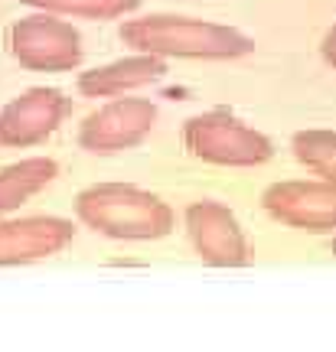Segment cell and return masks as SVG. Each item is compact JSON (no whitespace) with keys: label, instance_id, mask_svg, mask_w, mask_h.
I'll return each mask as SVG.
<instances>
[{"label":"cell","instance_id":"cell-8","mask_svg":"<svg viewBox=\"0 0 336 352\" xmlns=\"http://www.w3.org/2000/svg\"><path fill=\"white\" fill-rule=\"evenodd\" d=\"M72 111V101L59 88H26L0 108V144L36 147L52 138Z\"/></svg>","mask_w":336,"mask_h":352},{"label":"cell","instance_id":"cell-5","mask_svg":"<svg viewBox=\"0 0 336 352\" xmlns=\"http://www.w3.org/2000/svg\"><path fill=\"white\" fill-rule=\"evenodd\" d=\"M157 127V104L150 98L114 95L88 114L78 127V147L88 153H121L147 140Z\"/></svg>","mask_w":336,"mask_h":352},{"label":"cell","instance_id":"cell-7","mask_svg":"<svg viewBox=\"0 0 336 352\" xmlns=\"http://www.w3.org/2000/svg\"><path fill=\"white\" fill-rule=\"evenodd\" d=\"M274 222L313 235H336V186L326 179H281L262 196Z\"/></svg>","mask_w":336,"mask_h":352},{"label":"cell","instance_id":"cell-3","mask_svg":"<svg viewBox=\"0 0 336 352\" xmlns=\"http://www.w3.org/2000/svg\"><path fill=\"white\" fill-rule=\"evenodd\" d=\"M183 144L187 151L216 166H262L274 157V144L262 131L238 121L225 111L196 114L183 124Z\"/></svg>","mask_w":336,"mask_h":352},{"label":"cell","instance_id":"cell-12","mask_svg":"<svg viewBox=\"0 0 336 352\" xmlns=\"http://www.w3.org/2000/svg\"><path fill=\"white\" fill-rule=\"evenodd\" d=\"M291 151L300 166H307L313 176L336 186V131H326V127L297 131L291 140Z\"/></svg>","mask_w":336,"mask_h":352},{"label":"cell","instance_id":"cell-6","mask_svg":"<svg viewBox=\"0 0 336 352\" xmlns=\"http://www.w3.org/2000/svg\"><path fill=\"white\" fill-rule=\"evenodd\" d=\"M189 245L209 267H245L251 261L249 239L238 226L235 212L216 199H196L183 212Z\"/></svg>","mask_w":336,"mask_h":352},{"label":"cell","instance_id":"cell-1","mask_svg":"<svg viewBox=\"0 0 336 352\" xmlns=\"http://www.w3.org/2000/svg\"><path fill=\"white\" fill-rule=\"evenodd\" d=\"M121 43L131 52H147L160 59H242L255 52V39L229 23L176 16V13H150L125 20Z\"/></svg>","mask_w":336,"mask_h":352},{"label":"cell","instance_id":"cell-4","mask_svg":"<svg viewBox=\"0 0 336 352\" xmlns=\"http://www.w3.org/2000/svg\"><path fill=\"white\" fill-rule=\"evenodd\" d=\"M10 56L33 72H72L82 65V36L72 23L56 20V13H30L7 33Z\"/></svg>","mask_w":336,"mask_h":352},{"label":"cell","instance_id":"cell-11","mask_svg":"<svg viewBox=\"0 0 336 352\" xmlns=\"http://www.w3.org/2000/svg\"><path fill=\"white\" fill-rule=\"evenodd\" d=\"M59 176V164L50 157H26L0 170V219L30 202L36 192L50 186Z\"/></svg>","mask_w":336,"mask_h":352},{"label":"cell","instance_id":"cell-14","mask_svg":"<svg viewBox=\"0 0 336 352\" xmlns=\"http://www.w3.org/2000/svg\"><path fill=\"white\" fill-rule=\"evenodd\" d=\"M320 56H324L326 65H333V69H336V23L324 33V43H320Z\"/></svg>","mask_w":336,"mask_h":352},{"label":"cell","instance_id":"cell-2","mask_svg":"<svg viewBox=\"0 0 336 352\" xmlns=\"http://www.w3.org/2000/svg\"><path fill=\"white\" fill-rule=\"evenodd\" d=\"M75 215L114 241H157L174 232V209L157 192L131 183H95L75 196Z\"/></svg>","mask_w":336,"mask_h":352},{"label":"cell","instance_id":"cell-10","mask_svg":"<svg viewBox=\"0 0 336 352\" xmlns=\"http://www.w3.org/2000/svg\"><path fill=\"white\" fill-rule=\"evenodd\" d=\"M167 76V59L147 56V52H131L125 59L95 65L78 76V91L85 98H114V95H131L147 85H157Z\"/></svg>","mask_w":336,"mask_h":352},{"label":"cell","instance_id":"cell-13","mask_svg":"<svg viewBox=\"0 0 336 352\" xmlns=\"http://www.w3.org/2000/svg\"><path fill=\"white\" fill-rule=\"evenodd\" d=\"M33 10L56 16H82V20H118L140 7V0H20Z\"/></svg>","mask_w":336,"mask_h":352},{"label":"cell","instance_id":"cell-9","mask_svg":"<svg viewBox=\"0 0 336 352\" xmlns=\"http://www.w3.org/2000/svg\"><path fill=\"white\" fill-rule=\"evenodd\" d=\"M75 239V226L63 215H23V219H0V267L46 261L69 248Z\"/></svg>","mask_w":336,"mask_h":352}]
</instances>
